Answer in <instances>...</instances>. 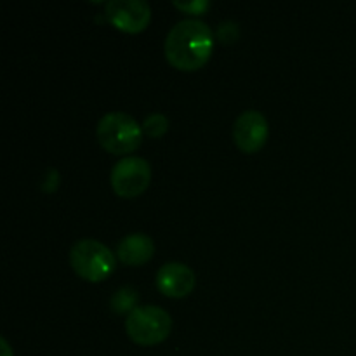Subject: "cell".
I'll return each instance as SVG.
<instances>
[{
    "label": "cell",
    "mask_w": 356,
    "mask_h": 356,
    "mask_svg": "<svg viewBox=\"0 0 356 356\" xmlns=\"http://www.w3.org/2000/svg\"><path fill=\"white\" fill-rule=\"evenodd\" d=\"M0 344H2V356H14L13 351H10L9 344H7V341L3 339V337L0 339Z\"/></svg>",
    "instance_id": "obj_14"
},
{
    "label": "cell",
    "mask_w": 356,
    "mask_h": 356,
    "mask_svg": "<svg viewBox=\"0 0 356 356\" xmlns=\"http://www.w3.org/2000/svg\"><path fill=\"white\" fill-rule=\"evenodd\" d=\"M169 131V118L163 113H149L143 122V132L149 138H162Z\"/></svg>",
    "instance_id": "obj_11"
},
{
    "label": "cell",
    "mask_w": 356,
    "mask_h": 356,
    "mask_svg": "<svg viewBox=\"0 0 356 356\" xmlns=\"http://www.w3.org/2000/svg\"><path fill=\"white\" fill-rule=\"evenodd\" d=\"M270 125L266 117L257 110H245L233 124V141L243 153L259 152L268 141Z\"/></svg>",
    "instance_id": "obj_7"
},
{
    "label": "cell",
    "mask_w": 356,
    "mask_h": 356,
    "mask_svg": "<svg viewBox=\"0 0 356 356\" xmlns=\"http://www.w3.org/2000/svg\"><path fill=\"white\" fill-rule=\"evenodd\" d=\"M155 254V243L146 233H129L118 242L117 256L129 266L146 264Z\"/></svg>",
    "instance_id": "obj_9"
},
{
    "label": "cell",
    "mask_w": 356,
    "mask_h": 356,
    "mask_svg": "<svg viewBox=\"0 0 356 356\" xmlns=\"http://www.w3.org/2000/svg\"><path fill=\"white\" fill-rule=\"evenodd\" d=\"M174 6L188 14H202L211 7V2H209V0H190V2H179V0H174Z\"/></svg>",
    "instance_id": "obj_12"
},
{
    "label": "cell",
    "mask_w": 356,
    "mask_h": 356,
    "mask_svg": "<svg viewBox=\"0 0 356 356\" xmlns=\"http://www.w3.org/2000/svg\"><path fill=\"white\" fill-rule=\"evenodd\" d=\"M110 181L118 197H139L152 181V165L141 156H125L113 165Z\"/></svg>",
    "instance_id": "obj_5"
},
{
    "label": "cell",
    "mask_w": 356,
    "mask_h": 356,
    "mask_svg": "<svg viewBox=\"0 0 356 356\" xmlns=\"http://www.w3.org/2000/svg\"><path fill=\"white\" fill-rule=\"evenodd\" d=\"M172 318L160 306L145 305L132 309L125 320V330L136 344L153 346L169 337Z\"/></svg>",
    "instance_id": "obj_4"
},
{
    "label": "cell",
    "mask_w": 356,
    "mask_h": 356,
    "mask_svg": "<svg viewBox=\"0 0 356 356\" xmlns=\"http://www.w3.org/2000/svg\"><path fill=\"white\" fill-rule=\"evenodd\" d=\"M104 13L115 28L127 33L143 31L152 19V7L146 0H108Z\"/></svg>",
    "instance_id": "obj_6"
},
{
    "label": "cell",
    "mask_w": 356,
    "mask_h": 356,
    "mask_svg": "<svg viewBox=\"0 0 356 356\" xmlns=\"http://www.w3.org/2000/svg\"><path fill=\"white\" fill-rule=\"evenodd\" d=\"M197 278L190 266L177 261L165 263L156 271V287L167 298H186L195 289Z\"/></svg>",
    "instance_id": "obj_8"
},
{
    "label": "cell",
    "mask_w": 356,
    "mask_h": 356,
    "mask_svg": "<svg viewBox=\"0 0 356 356\" xmlns=\"http://www.w3.org/2000/svg\"><path fill=\"white\" fill-rule=\"evenodd\" d=\"M70 264L80 278L103 282L115 271V254L104 243L94 238H82L70 249Z\"/></svg>",
    "instance_id": "obj_3"
},
{
    "label": "cell",
    "mask_w": 356,
    "mask_h": 356,
    "mask_svg": "<svg viewBox=\"0 0 356 356\" xmlns=\"http://www.w3.org/2000/svg\"><path fill=\"white\" fill-rule=\"evenodd\" d=\"M235 37H238V24H235L233 21H225V23L219 24V38L225 42H233Z\"/></svg>",
    "instance_id": "obj_13"
},
{
    "label": "cell",
    "mask_w": 356,
    "mask_h": 356,
    "mask_svg": "<svg viewBox=\"0 0 356 356\" xmlns=\"http://www.w3.org/2000/svg\"><path fill=\"white\" fill-rule=\"evenodd\" d=\"M96 136L99 145L113 155H125L139 148L143 141V125L124 111H110L97 122Z\"/></svg>",
    "instance_id": "obj_2"
},
{
    "label": "cell",
    "mask_w": 356,
    "mask_h": 356,
    "mask_svg": "<svg viewBox=\"0 0 356 356\" xmlns=\"http://www.w3.org/2000/svg\"><path fill=\"white\" fill-rule=\"evenodd\" d=\"M214 49V31L207 23L195 17L181 19L170 28L163 51L167 61L184 72L202 68Z\"/></svg>",
    "instance_id": "obj_1"
},
{
    "label": "cell",
    "mask_w": 356,
    "mask_h": 356,
    "mask_svg": "<svg viewBox=\"0 0 356 356\" xmlns=\"http://www.w3.org/2000/svg\"><path fill=\"white\" fill-rule=\"evenodd\" d=\"M136 302H138V294H136L134 289L122 287L115 292V296L111 298L110 305H111V309H113V312H117V313L129 312L131 313L132 309L138 308V306H136Z\"/></svg>",
    "instance_id": "obj_10"
}]
</instances>
